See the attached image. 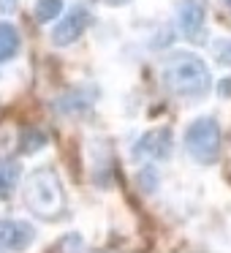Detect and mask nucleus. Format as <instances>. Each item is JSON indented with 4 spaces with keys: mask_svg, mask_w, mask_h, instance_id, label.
Wrapping results in <instances>:
<instances>
[{
    "mask_svg": "<svg viewBox=\"0 0 231 253\" xmlns=\"http://www.w3.org/2000/svg\"><path fill=\"white\" fill-rule=\"evenodd\" d=\"M163 84L182 98H204L212 87L209 68L196 52H171L163 60Z\"/></svg>",
    "mask_w": 231,
    "mask_h": 253,
    "instance_id": "1",
    "label": "nucleus"
},
{
    "mask_svg": "<svg viewBox=\"0 0 231 253\" xmlns=\"http://www.w3.org/2000/svg\"><path fill=\"white\" fill-rule=\"evenodd\" d=\"M22 199L25 207L41 220H57L66 210L63 182L52 166H38V169L30 171L22 185Z\"/></svg>",
    "mask_w": 231,
    "mask_h": 253,
    "instance_id": "2",
    "label": "nucleus"
},
{
    "mask_svg": "<svg viewBox=\"0 0 231 253\" xmlns=\"http://www.w3.org/2000/svg\"><path fill=\"white\" fill-rule=\"evenodd\" d=\"M185 150L193 161L209 166L218 161V153H220V126L215 117L204 115V117H196V120L188 126L185 131Z\"/></svg>",
    "mask_w": 231,
    "mask_h": 253,
    "instance_id": "3",
    "label": "nucleus"
},
{
    "mask_svg": "<svg viewBox=\"0 0 231 253\" xmlns=\"http://www.w3.org/2000/svg\"><path fill=\"white\" fill-rule=\"evenodd\" d=\"M87 25H90V8L84 6V3H77V6L68 8L66 17L55 25V30H52V44H55V46L77 44V41L84 36Z\"/></svg>",
    "mask_w": 231,
    "mask_h": 253,
    "instance_id": "4",
    "label": "nucleus"
},
{
    "mask_svg": "<svg viewBox=\"0 0 231 253\" xmlns=\"http://www.w3.org/2000/svg\"><path fill=\"white\" fill-rule=\"evenodd\" d=\"M36 226L17 218H0V251L22 253L36 242Z\"/></svg>",
    "mask_w": 231,
    "mask_h": 253,
    "instance_id": "5",
    "label": "nucleus"
},
{
    "mask_svg": "<svg viewBox=\"0 0 231 253\" xmlns=\"http://www.w3.org/2000/svg\"><path fill=\"white\" fill-rule=\"evenodd\" d=\"M171 153V131L169 128H153L133 147L136 161H166Z\"/></svg>",
    "mask_w": 231,
    "mask_h": 253,
    "instance_id": "6",
    "label": "nucleus"
},
{
    "mask_svg": "<svg viewBox=\"0 0 231 253\" xmlns=\"http://www.w3.org/2000/svg\"><path fill=\"white\" fill-rule=\"evenodd\" d=\"M204 6L201 0H180V6H177V22H180V30L185 33V39L196 41L201 44L207 39L204 33Z\"/></svg>",
    "mask_w": 231,
    "mask_h": 253,
    "instance_id": "7",
    "label": "nucleus"
},
{
    "mask_svg": "<svg viewBox=\"0 0 231 253\" xmlns=\"http://www.w3.org/2000/svg\"><path fill=\"white\" fill-rule=\"evenodd\" d=\"M95 90H87V87H74L68 93H63L60 98L55 101V109L60 115H84L90 106L95 104Z\"/></svg>",
    "mask_w": 231,
    "mask_h": 253,
    "instance_id": "8",
    "label": "nucleus"
},
{
    "mask_svg": "<svg viewBox=\"0 0 231 253\" xmlns=\"http://www.w3.org/2000/svg\"><path fill=\"white\" fill-rule=\"evenodd\" d=\"M19 177H22L19 161L0 158V199H3V202L14 196V191H17V185H19Z\"/></svg>",
    "mask_w": 231,
    "mask_h": 253,
    "instance_id": "9",
    "label": "nucleus"
},
{
    "mask_svg": "<svg viewBox=\"0 0 231 253\" xmlns=\"http://www.w3.org/2000/svg\"><path fill=\"white\" fill-rule=\"evenodd\" d=\"M22 39H19V30L11 22H0V63H8L17 57Z\"/></svg>",
    "mask_w": 231,
    "mask_h": 253,
    "instance_id": "10",
    "label": "nucleus"
},
{
    "mask_svg": "<svg viewBox=\"0 0 231 253\" xmlns=\"http://www.w3.org/2000/svg\"><path fill=\"white\" fill-rule=\"evenodd\" d=\"M44 144H46V133L41 128H22V133H19V153L22 155H33Z\"/></svg>",
    "mask_w": 231,
    "mask_h": 253,
    "instance_id": "11",
    "label": "nucleus"
},
{
    "mask_svg": "<svg viewBox=\"0 0 231 253\" xmlns=\"http://www.w3.org/2000/svg\"><path fill=\"white\" fill-rule=\"evenodd\" d=\"M63 14V0H36V19L41 25L52 22Z\"/></svg>",
    "mask_w": 231,
    "mask_h": 253,
    "instance_id": "12",
    "label": "nucleus"
},
{
    "mask_svg": "<svg viewBox=\"0 0 231 253\" xmlns=\"http://www.w3.org/2000/svg\"><path fill=\"white\" fill-rule=\"evenodd\" d=\"M60 248H63V253H84V242L79 234H66L60 240Z\"/></svg>",
    "mask_w": 231,
    "mask_h": 253,
    "instance_id": "13",
    "label": "nucleus"
},
{
    "mask_svg": "<svg viewBox=\"0 0 231 253\" xmlns=\"http://www.w3.org/2000/svg\"><path fill=\"white\" fill-rule=\"evenodd\" d=\"M139 180H142L144 191H155V188H158V174H155L153 169H144L142 174H139Z\"/></svg>",
    "mask_w": 231,
    "mask_h": 253,
    "instance_id": "14",
    "label": "nucleus"
},
{
    "mask_svg": "<svg viewBox=\"0 0 231 253\" xmlns=\"http://www.w3.org/2000/svg\"><path fill=\"white\" fill-rule=\"evenodd\" d=\"M215 55H218V60L220 63H231V41H218L215 44Z\"/></svg>",
    "mask_w": 231,
    "mask_h": 253,
    "instance_id": "15",
    "label": "nucleus"
},
{
    "mask_svg": "<svg viewBox=\"0 0 231 253\" xmlns=\"http://www.w3.org/2000/svg\"><path fill=\"white\" fill-rule=\"evenodd\" d=\"M14 8H17V0H0V11H6V14H11Z\"/></svg>",
    "mask_w": 231,
    "mask_h": 253,
    "instance_id": "16",
    "label": "nucleus"
},
{
    "mask_svg": "<svg viewBox=\"0 0 231 253\" xmlns=\"http://www.w3.org/2000/svg\"><path fill=\"white\" fill-rule=\"evenodd\" d=\"M101 3H109V6H122V3H128V0H101Z\"/></svg>",
    "mask_w": 231,
    "mask_h": 253,
    "instance_id": "17",
    "label": "nucleus"
},
{
    "mask_svg": "<svg viewBox=\"0 0 231 253\" xmlns=\"http://www.w3.org/2000/svg\"><path fill=\"white\" fill-rule=\"evenodd\" d=\"M223 3H229V6H231V0H223Z\"/></svg>",
    "mask_w": 231,
    "mask_h": 253,
    "instance_id": "18",
    "label": "nucleus"
},
{
    "mask_svg": "<svg viewBox=\"0 0 231 253\" xmlns=\"http://www.w3.org/2000/svg\"><path fill=\"white\" fill-rule=\"evenodd\" d=\"M0 253H6V251H0Z\"/></svg>",
    "mask_w": 231,
    "mask_h": 253,
    "instance_id": "19",
    "label": "nucleus"
}]
</instances>
